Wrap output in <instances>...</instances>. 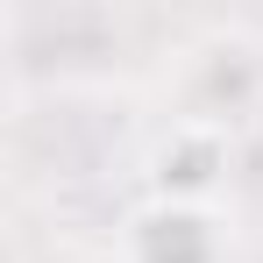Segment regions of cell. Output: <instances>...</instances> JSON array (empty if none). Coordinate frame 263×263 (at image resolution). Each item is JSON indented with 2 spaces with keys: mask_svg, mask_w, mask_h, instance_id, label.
Returning <instances> with one entry per match:
<instances>
[{
  "mask_svg": "<svg viewBox=\"0 0 263 263\" xmlns=\"http://www.w3.org/2000/svg\"><path fill=\"white\" fill-rule=\"evenodd\" d=\"M128 256L135 263H214V220L199 199H178V235H164V206H142L128 220Z\"/></svg>",
  "mask_w": 263,
  "mask_h": 263,
  "instance_id": "1",
  "label": "cell"
}]
</instances>
